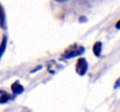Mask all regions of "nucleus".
<instances>
[{
    "instance_id": "nucleus-1",
    "label": "nucleus",
    "mask_w": 120,
    "mask_h": 112,
    "mask_svg": "<svg viewBox=\"0 0 120 112\" xmlns=\"http://www.w3.org/2000/svg\"><path fill=\"white\" fill-rule=\"evenodd\" d=\"M84 47L82 46H74L70 48L67 52H65V54L63 55L62 59L63 60H70L72 58H75V57H79V56H81L84 53Z\"/></svg>"
},
{
    "instance_id": "nucleus-2",
    "label": "nucleus",
    "mask_w": 120,
    "mask_h": 112,
    "mask_svg": "<svg viewBox=\"0 0 120 112\" xmlns=\"http://www.w3.org/2000/svg\"><path fill=\"white\" fill-rule=\"evenodd\" d=\"M88 70V63L86 61V59L80 58L78 60L75 64V71L79 76H83L87 72Z\"/></svg>"
},
{
    "instance_id": "nucleus-3",
    "label": "nucleus",
    "mask_w": 120,
    "mask_h": 112,
    "mask_svg": "<svg viewBox=\"0 0 120 112\" xmlns=\"http://www.w3.org/2000/svg\"><path fill=\"white\" fill-rule=\"evenodd\" d=\"M24 89H25L24 86L20 83L19 80H16L15 82L12 83L11 90H12V93H13V98H15L16 96L20 95V94H22L24 92Z\"/></svg>"
},
{
    "instance_id": "nucleus-4",
    "label": "nucleus",
    "mask_w": 120,
    "mask_h": 112,
    "mask_svg": "<svg viewBox=\"0 0 120 112\" xmlns=\"http://www.w3.org/2000/svg\"><path fill=\"white\" fill-rule=\"evenodd\" d=\"M11 99H14V98L9 92H7L6 90L0 89V104H5Z\"/></svg>"
},
{
    "instance_id": "nucleus-5",
    "label": "nucleus",
    "mask_w": 120,
    "mask_h": 112,
    "mask_svg": "<svg viewBox=\"0 0 120 112\" xmlns=\"http://www.w3.org/2000/svg\"><path fill=\"white\" fill-rule=\"evenodd\" d=\"M0 28L5 30L7 28V22H6V14L3 6L0 4Z\"/></svg>"
},
{
    "instance_id": "nucleus-6",
    "label": "nucleus",
    "mask_w": 120,
    "mask_h": 112,
    "mask_svg": "<svg viewBox=\"0 0 120 112\" xmlns=\"http://www.w3.org/2000/svg\"><path fill=\"white\" fill-rule=\"evenodd\" d=\"M92 51H93V54L95 57H100L101 56V52H102V43L101 42H96L95 44L93 45V48H92Z\"/></svg>"
},
{
    "instance_id": "nucleus-7",
    "label": "nucleus",
    "mask_w": 120,
    "mask_h": 112,
    "mask_svg": "<svg viewBox=\"0 0 120 112\" xmlns=\"http://www.w3.org/2000/svg\"><path fill=\"white\" fill-rule=\"evenodd\" d=\"M7 43H8V37L5 35L2 39L1 44H0V60H1V58L3 57V55H4V53H5V51H6Z\"/></svg>"
},
{
    "instance_id": "nucleus-8",
    "label": "nucleus",
    "mask_w": 120,
    "mask_h": 112,
    "mask_svg": "<svg viewBox=\"0 0 120 112\" xmlns=\"http://www.w3.org/2000/svg\"><path fill=\"white\" fill-rule=\"evenodd\" d=\"M43 68V67L42 66H39V67H37L35 70H32L31 71H30V74H35V72H37V71H41Z\"/></svg>"
},
{
    "instance_id": "nucleus-9",
    "label": "nucleus",
    "mask_w": 120,
    "mask_h": 112,
    "mask_svg": "<svg viewBox=\"0 0 120 112\" xmlns=\"http://www.w3.org/2000/svg\"><path fill=\"white\" fill-rule=\"evenodd\" d=\"M79 22L81 23V22H82V23H85V22H86V21H87V18H86V17H84V16H81V17H79Z\"/></svg>"
},
{
    "instance_id": "nucleus-10",
    "label": "nucleus",
    "mask_w": 120,
    "mask_h": 112,
    "mask_svg": "<svg viewBox=\"0 0 120 112\" xmlns=\"http://www.w3.org/2000/svg\"><path fill=\"white\" fill-rule=\"evenodd\" d=\"M119 82H120V81H119V79H117V80H116V82H115V85L113 86V88H114V89H117V88H119V86H120Z\"/></svg>"
},
{
    "instance_id": "nucleus-11",
    "label": "nucleus",
    "mask_w": 120,
    "mask_h": 112,
    "mask_svg": "<svg viewBox=\"0 0 120 112\" xmlns=\"http://www.w3.org/2000/svg\"><path fill=\"white\" fill-rule=\"evenodd\" d=\"M55 1L60 2V3H64V2H67V1H68V0H55Z\"/></svg>"
},
{
    "instance_id": "nucleus-12",
    "label": "nucleus",
    "mask_w": 120,
    "mask_h": 112,
    "mask_svg": "<svg viewBox=\"0 0 120 112\" xmlns=\"http://www.w3.org/2000/svg\"><path fill=\"white\" fill-rule=\"evenodd\" d=\"M119 28H120V22L118 21V22L116 23V29H117V30H119Z\"/></svg>"
}]
</instances>
